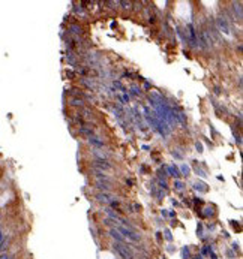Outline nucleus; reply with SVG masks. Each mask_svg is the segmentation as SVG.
I'll return each instance as SVG.
<instances>
[{"label":"nucleus","instance_id":"1","mask_svg":"<svg viewBox=\"0 0 243 259\" xmlns=\"http://www.w3.org/2000/svg\"><path fill=\"white\" fill-rule=\"evenodd\" d=\"M95 165L96 166H99V168H102V169H111L113 166H111V163H108L107 160H96L95 162Z\"/></svg>","mask_w":243,"mask_h":259}]
</instances>
